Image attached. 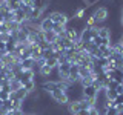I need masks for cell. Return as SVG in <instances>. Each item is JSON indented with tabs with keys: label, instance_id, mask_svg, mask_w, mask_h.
<instances>
[{
	"label": "cell",
	"instance_id": "obj_1",
	"mask_svg": "<svg viewBox=\"0 0 123 115\" xmlns=\"http://www.w3.org/2000/svg\"><path fill=\"white\" fill-rule=\"evenodd\" d=\"M48 17L54 22V25H65V26H68L69 20H71V17H69L66 12H63V11H52V12L48 14Z\"/></svg>",
	"mask_w": 123,
	"mask_h": 115
},
{
	"label": "cell",
	"instance_id": "obj_2",
	"mask_svg": "<svg viewBox=\"0 0 123 115\" xmlns=\"http://www.w3.org/2000/svg\"><path fill=\"white\" fill-rule=\"evenodd\" d=\"M49 95H51V98H52L59 106H68V104H69V101H71V100H69V95H68L65 91H62V89H55V91H52Z\"/></svg>",
	"mask_w": 123,
	"mask_h": 115
},
{
	"label": "cell",
	"instance_id": "obj_3",
	"mask_svg": "<svg viewBox=\"0 0 123 115\" xmlns=\"http://www.w3.org/2000/svg\"><path fill=\"white\" fill-rule=\"evenodd\" d=\"M91 15L94 17V20H95V23H97V26H98L100 23L106 22V18H108V8H106V6L95 8V11H94Z\"/></svg>",
	"mask_w": 123,
	"mask_h": 115
},
{
	"label": "cell",
	"instance_id": "obj_4",
	"mask_svg": "<svg viewBox=\"0 0 123 115\" xmlns=\"http://www.w3.org/2000/svg\"><path fill=\"white\" fill-rule=\"evenodd\" d=\"M97 94H98V89H95L92 84H89V86H85L82 87V95L83 98H88L89 101H92V104L95 103V98H97Z\"/></svg>",
	"mask_w": 123,
	"mask_h": 115
},
{
	"label": "cell",
	"instance_id": "obj_5",
	"mask_svg": "<svg viewBox=\"0 0 123 115\" xmlns=\"http://www.w3.org/2000/svg\"><path fill=\"white\" fill-rule=\"evenodd\" d=\"M38 26H40V29L43 31V32H49V31L54 29V22L48 17V15H43V18L40 20Z\"/></svg>",
	"mask_w": 123,
	"mask_h": 115
},
{
	"label": "cell",
	"instance_id": "obj_6",
	"mask_svg": "<svg viewBox=\"0 0 123 115\" xmlns=\"http://www.w3.org/2000/svg\"><path fill=\"white\" fill-rule=\"evenodd\" d=\"M97 32L100 38H111V28H106V26H97Z\"/></svg>",
	"mask_w": 123,
	"mask_h": 115
},
{
	"label": "cell",
	"instance_id": "obj_7",
	"mask_svg": "<svg viewBox=\"0 0 123 115\" xmlns=\"http://www.w3.org/2000/svg\"><path fill=\"white\" fill-rule=\"evenodd\" d=\"M15 97H17L18 100H20V101H25V100L29 97V92H28V91L25 89V87L22 86L18 91H15Z\"/></svg>",
	"mask_w": 123,
	"mask_h": 115
},
{
	"label": "cell",
	"instance_id": "obj_8",
	"mask_svg": "<svg viewBox=\"0 0 123 115\" xmlns=\"http://www.w3.org/2000/svg\"><path fill=\"white\" fill-rule=\"evenodd\" d=\"M54 71H55V69H52V68H49V66H48V64H46V63H45V64H43V66H42L40 69H38V74H40L42 77H49V75H51V74H52V72H54Z\"/></svg>",
	"mask_w": 123,
	"mask_h": 115
},
{
	"label": "cell",
	"instance_id": "obj_9",
	"mask_svg": "<svg viewBox=\"0 0 123 115\" xmlns=\"http://www.w3.org/2000/svg\"><path fill=\"white\" fill-rule=\"evenodd\" d=\"M43 37H45V41H48L49 45L51 43H54V41L59 38V35H57L54 31H49V32H43Z\"/></svg>",
	"mask_w": 123,
	"mask_h": 115
},
{
	"label": "cell",
	"instance_id": "obj_10",
	"mask_svg": "<svg viewBox=\"0 0 123 115\" xmlns=\"http://www.w3.org/2000/svg\"><path fill=\"white\" fill-rule=\"evenodd\" d=\"M5 3L8 5V8H9L11 11H17V9H20V6H22V3L18 2V0H5Z\"/></svg>",
	"mask_w": 123,
	"mask_h": 115
},
{
	"label": "cell",
	"instance_id": "obj_11",
	"mask_svg": "<svg viewBox=\"0 0 123 115\" xmlns=\"http://www.w3.org/2000/svg\"><path fill=\"white\" fill-rule=\"evenodd\" d=\"M22 86L25 87L29 94H32V92H36V80H28V81L22 83Z\"/></svg>",
	"mask_w": 123,
	"mask_h": 115
},
{
	"label": "cell",
	"instance_id": "obj_12",
	"mask_svg": "<svg viewBox=\"0 0 123 115\" xmlns=\"http://www.w3.org/2000/svg\"><path fill=\"white\" fill-rule=\"evenodd\" d=\"M34 61L32 58H28V60H23V61H20V68L22 69H34Z\"/></svg>",
	"mask_w": 123,
	"mask_h": 115
},
{
	"label": "cell",
	"instance_id": "obj_13",
	"mask_svg": "<svg viewBox=\"0 0 123 115\" xmlns=\"http://www.w3.org/2000/svg\"><path fill=\"white\" fill-rule=\"evenodd\" d=\"M105 95L108 98V101H114L115 98H117V92H115V89H105Z\"/></svg>",
	"mask_w": 123,
	"mask_h": 115
},
{
	"label": "cell",
	"instance_id": "obj_14",
	"mask_svg": "<svg viewBox=\"0 0 123 115\" xmlns=\"http://www.w3.org/2000/svg\"><path fill=\"white\" fill-rule=\"evenodd\" d=\"M9 86H11V92H15V91H18L22 87V83L18 81L17 78H14V80H11V81H9Z\"/></svg>",
	"mask_w": 123,
	"mask_h": 115
},
{
	"label": "cell",
	"instance_id": "obj_15",
	"mask_svg": "<svg viewBox=\"0 0 123 115\" xmlns=\"http://www.w3.org/2000/svg\"><path fill=\"white\" fill-rule=\"evenodd\" d=\"M46 64H48L49 68H52V69H57V66H59V58H55V57H51V58L46 60Z\"/></svg>",
	"mask_w": 123,
	"mask_h": 115
},
{
	"label": "cell",
	"instance_id": "obj_16",
	"mask_svg": "<svg viewBox=\"0 0 123 115\" xmlns=\"http://www.w3.org/2000/svg\"><path fill=\"white\" fill-rule=\"evenodd\" d=\"M85 26H86V28H94V26H97V23H95V20H94L92 15H89V17L85 20Z\"/></svg>",
	"mask_w": 123,
	"mask_h": 115
},
{
	"label": "cell",
	"instance_id": "obj_17",
	"mask_svg": "<svg viewBox=\"0 0 123 115\" xmlns=\"http://www.w3.org/2000/svg\"><path fill=\"white\" fill-rule=\"evenodd\" d=\"M9 94H11V92L0 91V98H2V101H6V100H9Z\"/></svg>",
	"mask_w": 123,
	"mask_h": 115
},
{
	"label": "cell",
	"instance_id": "obj_18",
	"mask_svg": "<svg viewBox=\"0 0 123 115\" xmlns=\"http://www.w3.org/2000/svg\"><path fill=\"white\" fill-rule=\"evenodd\" d=\"M115 92H117L118 95H123V83H122V84H117V87H115Z\"/></svg>",
	"mask_w": 123,
	"mask_h": 115
},
{
	"label": "cell",
	"instance_id": "obj_19",
	"mask_svg": "<svg viewBox=\"0 0 123 115\" xmlns=\"http://www.w3.org/2000/svg\"><path fill=\"white\" fill-rule=\"evenodd\" d=\"M120 25L123 26V15H122V18H120Z\"/></svg>",
	"mask_w": 123,
	"mask_h": 115
},
{
	"label": "cell",
	"instance_id": "obj_20",
	"mask_svg": "<svg viewBox=\"0 0 123 115\" xmlns=\"http://www.w3.org/2000/svg\"><path fill=\"white\" fill-rule=\"evenodd\" d=\"M118 115H123V110H118Z\"/></svg>",
	"mask_w": 123,
	"mask_h": 115
},
{
	"label": "cell",
	"instance_id": "obj_21",
	"mask_svg": "<svg viewBox=\"0 0 123 115\" xmlns=\"http://www.w3.org/2000/svg\"><path fill=\"white\" fill-rule=\"evenodd\" d=\"M18 2H20V3H25V2H26V0H18Z\"/></svg>",
	"mask_w": 123,
	"mask_h": 115
}]
</instances>
